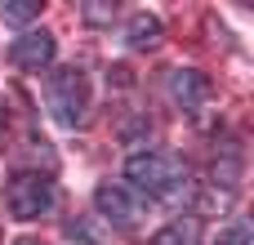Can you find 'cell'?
<instances>
[{"label":"cell","mask_w":254,"mask_h":245,"mask_svg":"<svg viewBox=\"0 0 254 245\" xmlns=\"http://www.w3.org/2000/svg\"><path fill=\"white\" fill-rule=\"evenodd\" d=\"M125 179L138 196H156V201H183L192 192L188 165L170 152H134L125 161Z\"/></svg>","instance_id":"6da1fadb"},{"label":"cell","mask_w":254,"mask_h":245,"mask_svg":"<svg viewBox=\"0 0 254 245\" xmlns=\"http://www.w3.org/2000/svg\"><path fill=\"white\" fill-rule=\"evenodd\" d=\"M45 103L54 112V121L63 129H80L85 116H89V80L76 71V67H63L49 76V89H45Z\"/></svg>","instance_id":"7a4b0ae2"},{"label":"cell","mask_w":254,"mask_h":245,"mask_svg":"<svg viewBox=\"0 0 254 245\" xmlns=\"http://www.w3.org/2000/svg\"><path fill=\"white\" fill-rule=\"evenodd\" d=\"M4 205H9V214L22 219V223L49 214V210H54V183H49V174H36V170L13 174L9 187H4Z\"/></svg>","instance_id":"3957f363"},{"label":"cell","mask_w":254,"mask_h":245,"mask_svg":"<svg viewBox=\"0 0 254 245\" xmlns=\"http://www.w3.org/2000/svg\"><path fill=\"white\" fill-rule=\"evenodd\" d=\"M94 205H98L103 223H112V228H121V232H134V228L147 219V205H143V196H138L129 183H98Z\"/></svg>","instance_id":"277c9868"},{"label":"cell","mask_w":254,"mask_h":245,"mask_svg":"<svg viewBox=\"0 0 254 245\" xmlns=\"http://www.w3.org/2000/svg\"><path fill=\"white\" fill-rule=\"evenodd\" d=\"M165 94H170V103H174L179 112L196 116V112L210 103V76L196 71V67H174V71L165 76Z\"/></svg>","instance_id":"5b68a950"},{"label":"cell","mask_w":254,"mask_h":245,"mask_svg":"<svg viewBox=\"0 0 254 245\" xmlns=\"http://www.w3.org/2000/svg\"><path fill=\"white\" fill-rule=\"evenodd\" d=\"M54 54H58V40L49 36V31H27V36H18L13 45H9V62L13 67H22V71H45L49 62H54Z\"/></svg>","instance_id":"8992f818"},{"label":"cell","mask_w":254,"mask_h":245,"mask_svg":"<svg viewBox=\"0 0 254 245\" xmlns=\"http://www.w3.org/2000/svg\"><path fill=\"white\" fill-rule=\"evenodd\" d=\"M152 245H201V219H196V214L170 219V223L152 237Z\"/></svg>","instance_id":"52a82bcc"},{"label":"cell","mask_w":254,"mask_h":245,"mask_svg":"<svg viewBox=\"0 0 254 245\" xmlns=\"http://www.w3.org/2000/svg\"><path fill=\"white\" fill-rule=\"evenodd\" d=\"M161 36H165V27H161L156 13H134V18H129V31H125L129 49H156Z\"/></svg>","instance_id":"ba28073f"},{"label":"cell","mask_w":254,"mask_h":245,"mask_svg":"<svg viewBox=\"0 0 254 245\" xmlns=\"http://www.w3.org/2000/svg\"><path fill=\"white\" fill-rule=\"evenodd\" d=\"M210 174H214V187L223 183V192H237V183H241V152L232 143H223L219 156H214V165H210Z\"/></svg>","instance_id":"9c48e42d"},{"label":"cell","mask_w":254,"mask_h":245,"mask_svg":"<svg viewBox=\"0 0 254 245\" xmlns=\"http://www.w3.org/2000/svg\"><path fill=\"white\" fill-rule=\"evenodd\" d=\"M31 18H40V0H0V22L27 27Z\"/></svg>","instance_id":"30bf717a"},{"label":"cell","mask_w":254,"mask_h":245,"mask_svg":"<svg viewBox=\"0 0 254 245\" xmlns=\"http://www.w3.org/2000/svg\"><path fill=\"white\" fill-rule=\"evenodd\" d=\"M214 245H254V237H250L246 223H232L228 232H219V241H214Z\"/></svg>","instance_id":"8fae6325"},{"label":"cell","mask_w":254,"mask_h":245,"mask_svg":"<svg viewBox=\"0 0 254 245\" xmlns=\"http://www.w3.org/2000/svg\"><path fill=\"white\" fill-rule=\"evenodd\" d=\"M112 18H116V4H103V0L85 4V22H112Z\"/></svg>","instance_id":"7c38bea8"},{"label":"cell","mask_w":254,"mask_h":245,"mask_svg":"<svg viewBox=\"0 0 254 245\" xmlns=\"http://www.w3.org/2000/svg\"><path fill=\"white\" fill-rule=\"evenodd\" d=\"M13 245H40V241H31V237H22V241H13Z\"/></svg>","instance_id":"4fadbf2b"}]
</instances>
